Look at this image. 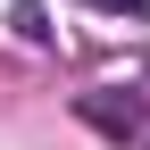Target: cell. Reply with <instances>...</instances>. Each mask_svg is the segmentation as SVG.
I'll list each match as a JSON object with an SVG mask.
<instances>
[{"label":"cell","mask_w":150,"mask_h":150,"mask_svg":"<svg viewBox=\"0 0 150 150\" xmlns=\"http://www.w3.org/2000/svg\"><path fill=\"white\" fill-rule=\"evenodd\" d=\"M92 8H108V17H142L150 0H92Z\"/></svg>","instance_id":"cell-1"}]
</instances>
